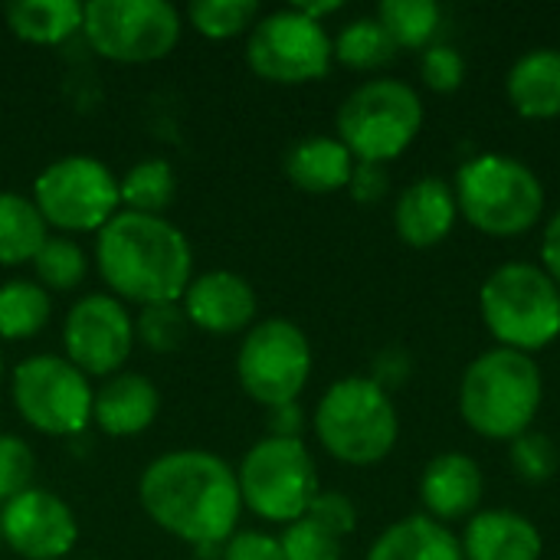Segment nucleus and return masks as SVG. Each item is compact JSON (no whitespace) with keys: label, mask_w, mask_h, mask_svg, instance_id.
Returning a JSON list of instances; mask_svg holds the SVG:
<instances>
[{"label":"nucleus","mask_w":560,"mask_h":560,"mask_svg":"<svg viewBox=\"0 0 560 560\" xmlns=\"http://www.w3.org/2000/svg\"><path fill=\"white\" fill-rule=\"evenodd\" d=\"M138 499L158 528L194 548L226 545L243 512L236 472L203 450L158 456L141 476Z\"/></svg>","instance_id":"obj_1"},{"label":"nucleus","mask_w":560,"mask_h":560,"mask_svg":"<svg viewBox=\"0 0 560 560\" xmlns=\"http://www.w3.org/2000/svg\"><path fill=\"white\" fill-rule=\"evenodd\" d=\"M105 285L135 305L180 302L190 285L194 253L187 236L164 217L118 210L95 240Z\"/></svg>","instance_id":"obj_2"},{"label":"nucleus","mask_w":560,"mask_h":560,"mask_svg":"<svg viewBox=\"0 0 560 560\" xmlns=\"http://www.w3.org/2000/svg\"><path fill=\"white\" fill-rule=\"evenodd\" d=\"M545 400V377L532 354L492 348L479 354L459 384V413L486 440H518L532 430Z\"/></svg>","instance_id":"obj_3"},{"label":"nucleus","mask_w":560,"mask_h":560,"mask_svg":"<svg viewBox=\"0 0 560 560\" xmlns=\"http://www.w3.org/2000/svg\"><path fill=\"white\" fill-rule=\"evenodd\" d=\"M453 190L459 213L486 236H522L545 213L541 177L512 154L482 151L463 161Z\"/></svg>","instance_id":"obj_4"},{"label":"nucleus","mask_w":560,"mask_h":560,"mask_svg":"<svg viewBox=\"0 0 560 560\" xmlns=\"http://www.w3.org/2000/svg\"><path fill=\"white\" fill-rule=\"evenodd\" d=\"M479 312L499 348L535 354L560 338V289L535 262L499 266L479 289Z\"/></svg>","instance_id":"obj_5"},{"label":"nucleus","mask_w":560,"mask_h":560,"mask_svg":"<svg viewBox=\"0 0 560 560\" xmlns=\"http://www.w3.org/2000/svg\"><path fill=\"white\" fill-rule=\"evenodd\" d=\"M315 433L325 453L348 466H374L387 459L400 436L390 394L371 377L335 381L315 410Z\"/></svg>","instance_id":"obj_6"},{"label":"nucleus","mask_w":560,"mask_h":560,"mask_svg":"<svg viewBox=\"0 0 560 560\" xmlns=\"http://www.w3.org/2000/svg\"><path fill=\"white\" fill-rule=\"evenodd\" d=\"M420 128L423 102L397 79H371L338 108V141L364 164H387L400 158L417 141Z\"/></svg>","instance_id":"obj_7"},{"label":"nucleus","mask_w":560,"mask_h":560,"mask_svg":"<svg viewBox=\"0 0 560 560\" xmlns=\"http://www.w3.org/2000/svg\"><path fill=\"white\" fill-rule=\"evenodd\" d=\"M243 505L279 525H292L308 515L318 489V469L302 440H259L236 472Z\"/></svg>","instance_id":"obj_8"},{"label":"nucleus","mask_w":560,"mask_h":560,"mask_svg":"<svg viewBox=\"0 0 560 560\" xmlns=\"http://www.w3.org/2000/svg\"><path fill=\"white\" fill-rule=\"evenodd\" d=\"M82 33L89 46L112 62L164 59L180 39V13L167 0H92Z\"/></svg>","instance_id":"obj_9"},{"label":"nucleus","mask_w":560,"mask_h":560,"mask_svg":"<svg viewBox=\"0 0 560 560\" xmlns=\"http://www.w3.org/2000/svg\"><path fill=\"white\" fill-rule=\"evenodd\" d=\"M33 203L46 226L66 233H98L118 213V177L98 158L66 154L36 177Z\"/></svg>","instance_id":"obj_10"},{"label":"nucleus","mask_w":560,"mask_h":560,"mask_svg":"<svg viewBox=\"0 0 560 560\" xmlns=\"http://www.w3.org/2000/svg\"><path fill=\"white\" fill-rule=\"evenodd\" d=\"M89 377L56 354H33L13 371V404L20 417L46 436H75L92 420Z\"/></svg>","instance_id":"obj_11"},{"label":"nucleus","mask_w":560,"mask_h":560,"mask_svg":"<svg viewBox=\"0 0 560 560\" xmlns=\"http://www.w3.org/2000/svg\"><path fill=\"white\" fill-rule=\"evenodd\" d=\"M335 59V46L328 30L318 20H308L295 7L266 13L256 20L249 43H246V62L249 69L279 85H302L328 75Z\"/></svg>","instance_id":"obj_12"},{"label":"nucleus","mask_w":560,"mask_h":560,"mask_svg":"<svg viewBox=\"0 0 560 560\" xmlns=\"http://www.w3.org/2000/svg\"><path fill=\"white\" fill-rule=\"evenodd\" d=\"M236 377L243 390L262 407L299 400L312 377V345L305 331L289 318L259 322L240 345Z\"/></svg>","instance_id":"obj_13"},{"label":"nucleus","mask_w":560,"mask_h":560,"mask_svg":"<svg viewBox=\"0 0 560 560\" xmlns=\"http://www.w3.org/2000/svg\"><path fill=\"white\" fill-rule=\"evenodd\" d=\"M69 361L82 374H118L135 348V325L125 305L112 295L79 299L62 325Z\"/></svg>","instance_id":"obj_14"},{"label":"nucleus","mask_w":560,"mask_h":560,"mask_svg":"<svg viewBox=\"0 0 560 560\" xmlns=\"http://www.w3.org/2000/svg\"><path fill=\"white\" fill-rule=\"evenodd\" d=\"M0 535L20 558L59 560L75 548L79 525L59 495L46 489H26L0 509Z\"/></svg>","instance_id":"obj_15"},{"label":"nucleus","mask_w":560,"mask_h":560,"mask_svg":"<svg viewBox=\"0 0 560 560\" xmlns=\"http://www.w3.org/2000/svg\"><path fill=\"white\" fill-rule=\"evenodd\" d=\"M184 315L200 331L236 335L256 318V292L243 276L217 269L187 285Z\"/></svg>","instance_id":"obj_16"},{"label":"nucleus","mask_w":560,"mask_h":560,"mask_svg":"<svg viewBox=\"0 0 560 560\" xmlns=\"http://www.w3.org/2000/svg\"><path fill=\"white\" fill-rule=\"evenodd\" d=\"M459 217L456 190L443 177H417L394 207V226L397 236L413 249L440 246Z\"/></svg>","instance_id":"obj_17"},{"label":"nucleus","mask_w":560,"mask_h":560,"mask_svg":"<svg viewBox=\"0 0 560 560\" xmlns=\"http://www.w3.org/2000/svg\"><path fill=\"white\" fill-rule=\"evenodd\" d=\"M482 469L466 453H443L430 459L420 476V502L436 522H459L472 515L482 502Z\"/></svg>","instance_id":"obj_18"},{"label":"nucleus","mask_w":560,"mask_h":560,"mask_svg":"<svg viewBox=\"0 0 560 560\" xmlns=\"http://www.w3.org/2000/svg\"><path fill=\"white\" fill-rule=\"evenodd\" d=\"M459 545L466 560H541L545 555L538 525L509 509L472 515Z\"/></svg>","instance_id":"obj_19"},{"label":"nucleus","mask_w":560,"mask_h":560,"mask_svg":"<svg viewBox=\"0 0 560 560\" xmlns=\"http://www.w3.org/2000/svg\"><path fill=\"white\" fill-rule=\"evenodd\" d=\"M161 410L158 387L141 374H115L92 400V420L108 436L144 433Z\"/></svg>","instance_id":"obj_20"},{"label":"nucleus","mask_w":560,"mask_h":560,"mask_svg":"<svg viewBox=\"0 0 560 560\" xmlns=\"http://www.w3.org/2000/svg\"><path fill=\"white\" fill-rule=\"evenodd\" d=\"M505 92L522 118H558L560 115V49L541 46L515 59L505 75Z\"/></svg>","instance_id":"obj_21"},{"label":"nucleus","mask_w":560,"mask_h":560,"mask_svg":"<svg viewBox=\"0 0 560 560\" xmlns=\"http://www.w3.org/2000/svg\"><path fill=\"white\" fill-rule=\"evenodd\" d=\"M351 151L328 135L302 138L285 151V177L305 194H335L351 184L354 174Z\"/></svg>","instance_id":"obj_22"},{"label":"nucleus","mask_w":560,"mask_h":560,"mask_svg":"<svg viewBox=\"0 0 560 560\" xmlns=\"http://www.w3.org/2000/svg\"><path fill=\"white\" fill-rule=\"evenodd\" d=\"M368 560H466L459 538L430 515L394 522L368 551Z\"/></svg>","instance_id":"obj_23"},{"label":"nucleus","mask_w":560,"mask_h":560,"mask_svg":"<svg viewBox=\"0 0 560 560\" xmlns=\"http://www.w3.org/2000/svg\"><path fill=\"white\" fill-rule=\"evenodd\" d=\"M85 3L75 0H13L3 7V20L13 36L36 43V46H52L69 39L72 33L82 30Z\"/></svg>","instance_id":"obj_24"},{"label":"nucleus","mask_w":560,"mask_h":560,"mask_svg":"<svg viewBox=\"0 0 560 560\" xmlns=\"http://www.w3.org/2000/svg\"><path fill=\"white\" fill-rule=\"evenodd\" d=\"M49 240V226L33 200L20 194H0V266L33 262Z\"/></svg>","instance_id":"obj_25"},{"label":"nucleus","mask_w":560,"mask_h":560,"mask_svg":"<svg viewBox=\"0 0 560 560\" xmlns=\"http://www.w3.org/2000/svg\"><path fill=\"white\" fill-rule=\"evenodd\" d=\"M49 322V292L39 282L13 279L0 285V338L23 341L46 328Z\"/></svg>","instance_id":"obj_26"},{"label":"nucleus","mask_w":560,"mask_h":560,"mask_svg":"<svg viewBox=\"0 0 560 560\" xmlns=\"http://www.w3.org/2000/svg\"><path fill=\"white\" fill-rule=\"evenodd\" d=\"M177 194V177L174 167L161 158H148L135 164L121 180H118V197L131 213L144 217H161V210L171 207Z\"/></svg>","instance_id":"obj_27"},{"label":"nucleus","mask_w":560,"mask_h":560,"mask_svg":"<svg viewBox=\"0 0 560 560\" xmlns=\"http://www.w3.org/2000/svg\"><path fill=\"white\" fill-rule=\"evenodd\" d=\"M335 59L345 62L348 69H381L394 59L397 46L390 39V33L381 26L377 16H361L351 20L335 39Z\"/></svg>","instance_id":"obj_28"},{"label":"nucleus","mask_w":560,"mask_h":560,"mask_svg":"<svg viewBox=\"0 0 560 560\" xmlns=\"http://www.w3.org/2000/svg\"><path fill=\"white\" fill-rule=\"evenodd\" d=\"M440 3L433 0H384L377 7V20L390 33L397 49H427L440 26Z\"/></svg>","instance_id":"obj_29"},{"label":"nucleus","mask_w":560,"mask_h":560,"mask_svg":"<svg viewBox=\"0 0 560 560\" xmlns=\"http://www.w3.org/2000/svg\"><path fill=\"white\" fill-rule=\"evenodd\" d=\"M259 3L256 0H194L187 7V20L200 36L230 39L243 30L256 26Z\"/></svg>","instance_id":"obj_30"},{"label":"nucleus","mask_w":560,"mask_h":560,"mask_svg":"<svg viewBox=\"0 0 560 560\" xmlns=\"http://www.w3.org/2000/svg\"><path fill=\"white\" fill-rule=\"evenodd\" d=\"M33 269H36L43 289L69 292L85 279L89 262H85V253H82L79 243H72L66 236H49L39 246V253L33 256Z\"/></svg>","instance_id":"obj_31"},{"label":"nucleus","mask_w":560,"mask_h":560,"mask_svg":"<svg viewBox=\"0 0 560 560\" xmlns=\"http://www.w3.org/2000/svg\"><path fill=\"white\" fill-rule=\"evenodd\" d=\"M187 325L190 322L184 315V305L161 302V305H144L141 308L135 335L144 341V348H151L158 354H167V351H177L187 341Z\"/></svg>","instance_id":"obj_32"},{"label":"nucleus","mask_w":560,"mask_h":560,"mask_svg":"<svg viewBox=\"0 0 560 560\" xmlns=\"http://www.w3.org/2000/svg\"><path fill=\"white\" fill-rule=\"evenodd\" d=\"M509 459H512L515 472H518L525 482H535V486H538V482H548V479L558 472L560 453L551 436L528 430V433H522L518 440H512Z\"/></svg>","instance_id":"obj_33"},{"label":"nucleus","mask_w":560,"mask_h":560,"mask_svg":"<svg viewBox=\"0 0 560 560\" xmlns=\"http://www.w3.org/2000/svg\"><path fill=\"white\" fill-rule=\"evenodd\" d=\"M279 545L285 560H341V538L318 528L312 518H299L285 525Z\"/></svg>","instance_id":"obj_34"},{"label":"nucleus","mask_w":560,"mask_h":560,"mask_svg":"<svg viewBox=\"0 0 560 560\" xmlns=\"http://www.w3.org/2000/svg\"><path fill=\"white\" fill-rule=\"evenodd\" d=\"M36 472V456L26 446V440L0 433V502L7 505L20 492L30 489Z\"/></svg>","instance_id":"obj_35"},{"label":"nucleus","mask_w":560,"mask_h":560,"mask_svg":"<svg viewBox=\"0 0 560 560\" xmlns=\"http://www.w3.org/2000/svg\"><path fill=\"white\" fill-rule=\"evenodd\" d=\"M420 79L433 92H456L466 79V59L446 43H430L420 56Z\"/></svg>","instance_id":"obj_36"},{"label":"nucleus","mask_w":560,"mask_h":560,"mask_svg":"<svg viewBox=\"0 0 560 560\" xmlns=\"http://www.w3.org/2000/svg\"><path fill=\"white\" fill-rule=\"evenodd\" d=\"M305 518H312L318 528L331 532L335 538H345L358 525V509L345 492H318Z\"/></svg>","instance_id":"obj_37"},{"label":"nucleus","mask_w":560,"mask_h":560,"mask_svg":"<svg viewBox=\"0 0 560 560\" xmlns=\"http://www.w3.org/2000/svg\"><path fill=\"white\" fill-rule=\"evenodd\" d=\"M223 560H285L279 538L262 532H236L223 545Z\"/></svg>","instance_id":"obj_38"},{"label":"nucleus","mask_w":560,"mask_h":560,"mask_svg":"<svg viewBox=\"0 0 560 560\" xmlns=\"http://www.w3.org/2000/svg\"><path fill=\"white\" fill-rule=\"evenodd\" d=\"M387 184H390V177H387V167L384 164H364V161H358L348 190H351V197L358 203H377L387 194Z\"/></svg>","instance_id":"obj_39"},{"label":"nucleus","mask_w":560,"mask_h":560,"mask_svg":"<svg viewBox=\"0 0 560 560\" xmlns=\"http://www.w3.org/2000/svg\"><path fill=\"white\" fill-rule=\"evenodd\" d=\"M407 377H410V358H407L400 348H387V351L374 361V374H371V381H374V384H381L387 394H390V387H400Z\"/></svg>","instance_id":"obj_40"},{"label":"nucleus","mask_w":560,"mask_h":560,"mask_svg":"<svg viewBox=\"0 0 560 560\" xmlns=\"http://www.w3.org/2000/svg\"><path fill=\"white\" fill-rule=\"evenodd\" d=\"M302 430H305V410L299 407V400L269 407V436H276V440H302Z\"/></svg>","instance_id":"obj_41"},{"label":"nucleus","mask_w":560,"mask_h":560,"mask_svg":"<svg viewBox=\"0 0 560 560\" xmlns=\"http://www.w3.org/2000/svg\"><path fill=\"white\" fill-rule=\"evenodd\" d=\"M541 269L558 282L560 289V210L548 220L545 226V236H541Z\"/></svg>","instance_id":"obj_42"},{"label":"nucleus","mask_w":560,"mask_h":560,"mask_svg":"<svg viewBox=\"0 0 560 560\" xmlns=\"http://www.w3.org/2000/svg\"><path fill=\"white\" fill-rule=\"evenodd\" d=\"M295 10H299V13H305L308 20H318V23H322V16H328V13L341 10V0H325V3H295Z\"/></svg>","instance_id":"obj_43"},{"label":"nucleus","mask_w":560,"mask_h":560,"mask_svg":"<svg viewBox=\"0 0 560 560\" xmlns=\"http://www.w3.org/2000/svg\"><path fill=\"white\" fill-rule=\"evenodd\" d=\"M0 377H3V354H0Z\"/></svg>","instance_id":"obj_44"},{"label":"nucleus","mask_w":560,"mask_h":560,"mask_svg":"<svg viewBox=\"0 0 560 560\" xmlns=\"http://www.w3.org/2000/svg\"><path fill=\"white\" fill-rule=\"evenodd\" d=\"M0 541H3V535H0Z\"/></svg>","instance_id":"obj_45"}]
</instances>
